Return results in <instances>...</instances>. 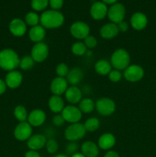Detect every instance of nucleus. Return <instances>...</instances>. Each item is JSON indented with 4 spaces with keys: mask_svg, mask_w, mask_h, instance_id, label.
Returning a JSON list of instances; mask_svg holds the SVG:
<instances>
[{
    "mask_svg": "<svg viewBox=\"0 0 156 157\" xmlns=\"http://www.w3.org/2000/svg\"><path fill=\"white\" fill-rule=\"evenodd\" d=\"M64 16L61 12L56 10H46L40 16V23L44 29H58L63 25Z\"/></svg>",
    "mask_w": 156,
    "mask_h": 157,
    "instance_id": "f257e3e1",
    "label": "nucleus"
},
{
    "mask_svg": "<svg viewBox=\"0 0 156 157\" xmlns=\"http://www.w3.org/2000/svg\"><path fill=\"white\" fill-rule=\"evenodd\" d=\"M20 58L12 49L6 48L0 52V67L5 71H12L19 67Z\"/></svg>",
    "mask_w": 156,
    "mask_h": 157,
    "instance_id": "f03ea898",
    "label": "nucleus"
},
{
    "mask_svg": "<svg viewBox=\"0 0 156 157\" xmlns=\"http://www.w3.org/2000/svg\"><path fill=\"white\" fill-rule=\"evenodd\" d=\"M130 55L125 49L119 48L115 51L111 56L110 63L112 67L119 71L125 70L130 65Z\"/></svg>",
    "mask_w": 156,
    "mask_h": 157,
    "instance_id": "7ed1b4c3",
    "label": "nucleus"
},
{
    "mask_svg": "<svg viewBox=\"0 0 156 157\" xmlns=\"http://www.w3.org/2000/svg\"><path fill=\"white\" fill-rule=\"evenodd\" d=\"M86 129L84 124L80 123L71 124L66 128L64 136L70 142H76L81 140L86 134Z\"/></svg>",
    "mask_w": 156,
    "mask_h": 157,
    "instance_id": "20e7f679",
    "label": "nucleus"
},
{
    "mask_svg": "<svg viewBox=\"0 0 156 157\" xmlns=\"http://www.w3.org/2000/svg\"><path fill=\"white\" fill-rule=\"evenodd\" d=\"M96 110L102 116H110L116 110V104L109 98H101L95 103Z\"/></svg>",
    "mask_w": 156,
    "mask_h": 157,
    "instance_id": "39448f33",
    "label": "nucleus"
},
{
    "mask_svg": "<svg viewBox=\"0 0 156 157\" xmlns=\"http://www.w3.org/2000/svg\"><path fill=\"white\" fill-rule=\"evenodd\" d=\"M49 55V48L44 42L35 43L31 51V56L35 62L41 63L45 61Z\"/></svg>",
    "mask_w": 156,
    "mask_h": 157,
    "instance_id": "423d86ee",
    "label": "nucleus"
},
{
    "mask_svg": "<svg viewBox=\"0 0 156 157\" xmlns=\"http://www.w3.org/2000/svg\"><path fill=\"white\" fill-rule=\"evenodd\" d=\"M90 26L84 21H75L70 27V32L72 36L79 40L85 39L90 35Z\"/></svg>",
    "mask_w": 156,
    "mask_h": 157,
    "instance_id": "0eeeda50",
    "label": "nucleus"
},
{
    "mask_svg": "<svg viewBox=\"0 0 156 157\" xmlns=\"http://www.w3.org/2000/svg\"><path fill=\"white\" fill-rule=\"evenodd\" d=\"M125 15V8L121 3H117L112 5L110 9H108V16L109 19L111 22L115 24H119L121 21H124V18Z\"/></svg>",
    "mask_w": 156,
    "mask_h": 157,
    "instance_id": "6e6552de",
    "label": "nucleus"
},
{
    "mask_svg": "<svg viewBox=\"0 0 156 157\" xmlns=\"http://www.w3.org/2000/svg\"><path fill=\"white\" fill-rule=\"evenodd\" d=\"M145 72L139 64H132L124 70V78L129 82H138L143 78Z\"/></svg>",
    "mask_w": 156,
    "mask_h": 157,
    "instance_id": "1a4fd4ad",
    "label": "nucleus"
},
{
    "mask_svg": "<svg viewBox=\"0 0 156 157\" xmlns=\"http://www.w3.org/2000/svg\"><path fill=\"white\" fill-rule=\"evenodd\" d=\"M61 115L64 118L66 122L71 124L79 123L82 118V112L80 110L79 107L74 105H67L64 107L61 112Z\"/></svg>",
    "mask_w": 156,
    "mask_h": 157,
    "instance_id": "9d476101",
    "label": "nucleus"
},
{
    "mask_svg": "<svg viewBox=\"0 0 156 157\" xmlns=\"http://www.w3.org/2000/svg\"><path fill=\"white\" fill-rule=\"evenodd\" d=\"M32 127L28 122H20L14 130L15 139L19 141L28 140L32 136Z\"/></svg>",
    "mask_w": 156,
    "mask_h": 157,
    "instance_id": "9b49d317",
    "label": "nucleus"
},
{
    "mask_svg": "<svg viewBox=\"0 0 156 157\" xmlns=\"http://www.w3.org/2000/svg\"><path fill=\"white\" fill-rule=\"evenodd\" d=\"M68 87V83L64 78L57 77L52 80L50 85V89L53 95L61 96L64 94Z\"/></svg>",
    "mask_w": 156,
    "mask_h": 157,
    "instance_id": "f8f14e48",
    "label": "nucleus"
},
{
    "mask_svg": "<svg viewBox=\"0 0 156 157\" xmlns=\"http://www.w3.org/2000/svg\"><path fill=\"white\" fill-rule=\"evenodd\" d=\"M108 13V8L102 2H95L90 8V15L95 20H102Z\"/></svg>",
    "mask_w": 156,
    "mask_h": 157,
    "instance_id": "ddd939ff",
    "label": "nucleus"
},
{
    "mask_svg": "<svg viewBox=\"0 0 156 157\" xmlns=\"http://www.w3.org/2000/svg\"><path fill=\"white\" fill-rule=\"evenodd\" d=\"M9 31L14 36H23L27 31V25L21 18H14L9 24Z\"/></svg>",
    "mask_w": 156,
    "mask_h": 157,
    "instance_id": "4468645a",
    "label": "nucleus"
},
{
    "mask_svg": "<svg viewBox=\"0 0 156 157\" xmlns=\"http://www.w3.org/2000/svg\"><path fill=\"white\" fill-rule=\"evenodd\" d=\"M46 121V114L41 109L32 110L28 117V122L32 127H40Z\"/></svg>",
    "mask_w": 156,
    "mask_h": 157,
    "instance_id": "2eb2a0df",
    "label": "nucleus"
},
{
    "mask_svg": "<svg viewBox=\"0 0 156 157\" xmlns=\"http://www.w3.org/2000/svg\"><path fill=\"white\" fill-rule=\"evenodd\" d=\"M130 24L135 30H143L148 25V18L142 12H136L132 15L130 18Z\"/></svg>",
    "mask_w": 156,
    "mask_h": 157,
    "instance_id": "dca6fc26",
    "label": "nucleus"
},
{
    "mask_svg": "<svg viewBox=\"0 0 156 157\" xmlns=\"http://www.w3.org/2000/svg\"><path fill=\"white\" fill-rule=\"evenodd\" d=\"M23 76L21 72L18 71H12L7 74L5 82L7 87L9 88L15 89L19 87L22 83Z\"/></svg>",
    "mask_w": 156,
    "mask_h": 157,
    "instance_id": "f3484780",
    "label": "nucleus"
},
{
    "mask_svg": "<svg viewBox=\"0 0 156 157\" xmlns=\"http://www.w3.org/2000/svg\"><path fill=\"white\" fill-rule=\"evenodd\" d=\"M64 94H65V98L67 102L71 104L72 105L79 104L80 101L83 99L82 91L76 86H70L67 87Z\"/></svg>",
    "mask_w": 156,
    "mask_h": 157,
    "instance_id": "a211bd4d",
    "label": "nucleus"
},
{
    "mask_svg": "<svg viewBox=\"0 0 156 157\" xmlns=\"http://www.w3.org/2000/svg\"><path fill=\"white\" fill-rule=\"evenodd\" d=\"M47 138L45 136L42 134L32 135L30 138L27 140V146L30 150H39L45 147L46 143H47Z\"/></svg>",
    "mask_w": 156,
    "mask_h": 157,
    "instance_id": "6ab92c4d",
    "label": "nucleus"
},
{
    "mask_svg": "<svg viewBox=\"0 0 156 157\" xmlns=\"http://www.w3.org/2000/svg\"><path fill=\"white\" fill-rule=\"evenodd\" d=\"M119 33V31L117 25L113 22L104 25L99 30L100 36L105 39H111V38H115L116 36H117Z\"/></svg>",
    "mask_w": 156,
    "mask_h": 157,
    "instance_id": "aec40b11",
    "label": "nucleus"
},
{
    "mask_svg": "<svg viewBox=\"0 0 156 157\" xmlns=\"http://www.w3.org/2000/svg\"><path fill=\"white\" fill-rule=\"evenodd\" d=\"M116 144V137L111 133H105L99 136L98 140V147L104 150H109Z\"/></svg>",
    "mask_w": 156,
    "mask_h": 157,
    "instance_id": "412c9836",
    "label": "nucleus"
},
{
    "mask_svg": "<svg viewBox=\"0 0 156 157\" xmlns=\"http://www.w3.org/2000/svg\"><path fill=\"white\" fill-rule=\"evenodd\" d=\"M84 76V73L83 70L80 67H73L69 71L66 80L67 83L71 86H76V84H80L82 81Z\"/></svg>",
    "mask_w": 156,
    "mask_h": 157,
    "instance_id": "4be33fe9",
    "label": "nucleus"
},
{
    "mask_svg": "<svg viewBox=\"0 0 156 157\" xmlns=\"http://www.w3.org/2000/svg\"><path fill=\"white\" fill-rule=\"evenodd\" d=\"M45 35L46 30L41 25H38L32 27L29 30V38L31 41L35 43L41 42L45 38Z\"/></svg>",
    "mask_w": 156,
    "mask_h": 157,
    "instance_id": "5701e85b",
    "label": "nucleus"
},
{
    "mask_svg": "<svg viewBox=\"0 0 156 157\" xmlns=\"http://www.w3.org/2000/svg\"><path fill=\"white\" fill-rule=\"evenodd\" d=\"M48 107L50 111L54 113H59L62 112L64 108V101L61 96L52 95L48 101Z\"/></svg>",
    "mask_w": 156,
    "mask_h": 157,
    "instance_id": "b1692460",
    "label": "nucleus"
},
{
    "mask_svg": "<svg viewBox=\"0 0 156 157\" xmlns=\"http://www.w3.org/2000/svg\"><path fill=\"white\" fill-rule=\"evenodd\" d=\"M81 153L86 157H97L99 147L93 141H86L81 145Z\"/></svg>",
    "mask_w": 156,
    "mask_h": 157,
    "instance_id": "393cba45",
    "label": "nucleus"
},
{
    "mask_svg": "<svg viewBox=\"0 0 156 157\" xmlns=\"http://www.w3.org/2000/svg\"><path fill=\"white\" fill-rule=\"evenodd\" d=\"M112 67H113L111 65V63L109 62L106 59L99 60L94 65L95 71L98 75H102V76L108 75L110 72L112 71Z\"/></svg>",
    "mask_w": 156,
    "mask_h": 157,
    "instance_id": "a878e982",
    "label": "nucleus"
},
{
    "mask_svg": "<svg viewBox=\"0 0 156 157\" xmlns=\"http://www.w3.org/2000/svg\"><path fill=\"white\" fill-rule=\"evenodd\" d=\"M79 109L82 113H92L96 108L95 102L90 98H83L79 103Z\"/></svg>",
    "mask_w": 156,
    "mask_h": 157,
    "instance_id": "bb28decb",
    "label": "nucleus"
},
{
    "mask_svg": "<svg viewBox=\"0 0 156 157\" xmlns=\"http://www.w3.org/2000/svg\"><path fill=\"white\" fill-rule=\"evenodd\" d=\"M87 51H88V48L85 45L84 42H82V41L75 42L71 47V52L76 56H83L87 54Z\"/></svg>",
    "mask_w": 156,
    "mask_h": 157,
    "instance_id": "cd10ccee",
    "label": "nucleus"
},
{
    "mask_svg": "<svg viewBox=\"0 0 156 157\" xmlns=\"http://www.w3.org/2000/svg\"><path fill=\"white\" fill-rule=\"evenodd\" d=\"M14 116L20 122H24L28 120V111L25 107L22 105H18L14 110Z\"/></svg>",
    "mask_w": 156,
    "mask_h": 157,
    "instance_id": "c85d7f7f",
    "label": "nucleus"
},
{
    "mask_svg": "<svg viewBox=\"0 0 156 157\" xmlns=\"http://www.w3.org/2000/svg\"><path fill=\"white\" fill-rule=\"evenodd\" d=\"M99 121L96 117H90L87 119L84 123V127L86 129V131L94 132L98 130L99 127Z\"/></svg>",
    "mask_w": 156,
    "mask_h": 157,
    "instance_id": "c756f323",
    "label": "nucleus"
},
{
    "mask_svg": "<svg viewBox=\"0 0 156 157\" xmlns=\"http://www.w3.org/2000/svg\"><path fill=\"white\" fill-rule=\"evenodd\" d=\"M35 61L31 55H25L20 59L19 67L21 70L28 71L32 69L35 64Z\"/></svg>",
    "mask_w": 156,
    "mask_h": 157,
    "instance_id": "7c9ffc66",
    "label": "nucleus"
},
{
    "mask_svg": "<svg viewBox=\"0 0 156 157\" xmlns=\"http://www.w3.org/2000/svg\"><path fill=\"white\" fill-rule=\"evenodd\" d=\"M24 22L27 25L34 27V26L38 25L40 23V17L35 12H30L26 14L24 17Z\"/></svg>",
    "mask_w": 156,
    "mask_h": 157,
    "instance_id": "2f4dec72",
    "label": "nucleus"
},
{
    "mask_svg": "<svg viewBox=\"0 0 156 157\" xmlns=\"http://www.w3.org/2000/svg\"><path fill=\"white\" fill-rule=\"evenodd\" d=\"M49 5V0H32L31 6L32 9L37 12L44 11Z\"/></svg>",
    "mask_w": 156,
    "mask_h": 157,
    "instance_id": "473e14b6",
    "label": "nucleus"
},
{
    "mask_svg": "<svg viewBox=\"0 0 156 157\" xmlns=\"http://www.w3.org/2000/svg\"><path fill=\"white\" fill-rule=\"evenodd\" d=\"M68 66L65 64V63H60L57 65L56 67V74L58 77H61V78H65L67 77V74L69 72Z\"/></svg>",
    "mask_w": 156,
    "mask_h": 157,
    "instance_id": "72a5a7b5",
    "label": "nucleus"
},
{
    "mask_svg": "<svg viewBox=\"0 0 156 157\" xmlns=\"http://www.w3.org/2000/svg\"><path fill=\"white\" fill-rule=\"evenodd\" d=\"M46 150L50 154H54L56 153L58 150V144L54 139H49L46 143Z\"/></svg>",
    "mask_w": 156,
    "mask_h": 157,
    "instance_id": "f704fd0d",
    "label": "nucleus"
},
{
    "mask_svg": "<svg viewBox=\"0 0 156 157\" xmlns=\"http://www.w3.org/2000/svg\"><path fill=\"white\" fill-rule=\"evenodd\" d=\"M108 76L110 81L113 83L119 82V81H120L121 79H122V73H121L120 71L116 70V69L112 70L110 72V74L108 75Z\"/></svg>",
    "mask_w": 156,
    "mask_h": 157,
    "instance_id": "c9c22d12",
    "label": "nucleus"
},
{
    "mask_svg": "<svg viewBox=\"0 0 156 157\" xmlns=\"http://www.w3.org/2000/svg\"><path fill=\"white\" fill-rule=\"evenodd\" d=\"M84 44L88 49L94 48L97 45V40L93 35H90L84 39Z\"/></svg>",
    "mask_w": 156,
    "mask_h": 157,
    "instance_id": "e433bc0d",
    "label": "nucleus"
},
{
    "mask_svg": "<svg viewBox=\"0 0 156 157\" xmlns=\"http://www.w3.org/2000/svg\"><path fill=\"white\" fill-rule=\"evenodd\" d=\"M78 148H79V146L76 142H70L66 147V152L72 156L74 153H77Z\"/></svg>",
    "mask_w": 156,
    "mask_h": 157,
    "instance_id": "4c0bfd02",
    "label": "nucleus"
},
{
    "mask_svg": "<svg viewBox=\"0 0 156 157\" xmlns=\"http://www.w3.org/2000/svg\"><path fill=\"white\" fill-rule=\"evenodd\" d=\"M49 5L53 10L59 11L63 7L64 0H49Z\"/></svg>",
    "mask_w": 156,
    "mask_h": 157,
    "instance_id": "58836bf2",
    "label": "nucleus"
},
{
    "mask_svg": "<svg viewBox=\"0 0 156 157\" xmlns=\"http://www.w3.org/2000/svg\"><path fill=\"white\" fill-rule=\"evenodd\" d=\"M52 122H53L54 125H55L56 127H61L62 125H64L66 121L62 115L57 113L52 119Z\"/></svg>",
    "mask_w": 156,
    "mask_h": 157,
    "instance_id": "ea45409f",
    "label": "nucleus"
},
{
    "mask_svg": "<svg viewBox=\"0 0 156 157\" xmlns=\"http://www.w3.org/2000/svg\"><path fill=\"white\" fill-rule=\"evenodd\" d=\"M117 26L118 29H119V31L121 32H125L128 29V23L125 21H122L121 22H119V24H117Z\"/></svg>",
    "mask_w": 156,
    "mask_h": 157,
    "instance_id": "a19ab883",
    "label": "nucleus"
},
{
    "mask_svg": "<svg viewBox=\"0 0 156 157\" xmlns=\"http://www.w3.org/2000/svg\"><path fill=\"white\" fill-rule=\"evenodd\" d=\"M24 157H41V156H40L39 153L37 151H35V150H30L28 152H26Z\"/></svg>",
    "mask_w": 156,
    "mask_h": 157,
    "instance_id": "79ce46f5",
    "label": "nucleus"
},
{
    "mask_svg": "<svg viewBox=\"0 0 156 157\" xmlns=\"http://www.w3.org/2000/svg\"><path fill=\"white\" fill-rule=\"evenodd\" d=\"M104 157H120L119 156V153L116 151H113V150H109L105 154Z\"/></svg>",
    "mask_w": 156,
    "mask_h": 157,
    "instance_id": "37998d69",
    "label": "nucleus"
},
{
    "mask_svg": "<svg viewBox=\"0 0 156 157\" xmlns=\"http://www.w3.org/2000/svg\"><path fill=\"white\" fill-rule=\"evenodd\" d=\"M6 87L7 86H6V82L2 79H0V95L5 93V91L6 90Z\"/></svg>",
    "mask_w": 156,
    "mask_h": 157,
    "instance_id": "c03bdc74",
    "label": "nucleus"
},
{
    "mask_svg": "<svg viewBox=\"0 0 156 157\" xmlns=\"http://www.w3.org/2000/svg\"><path fill=\"white\" fill-rule=\"evenodd\" d=\"M118 0H102V2L106 5H114L116 4Z\"/></svg>",
    "mask_w": 156,
    "mask_h": 157,
    "instance_id": "a18cd8bd",
    "label": "nucleus"
},
{
    "mask_svg": "<svg viewBox=\"0 0 156 157\" xmlns=\"http://www.w3.org/2000/svg\"><path fill=\"white\" fill-rule=\"evenodd\" d=\"M71 157H86L85 156H84L83 153H74L73 155H72Z\"/></svg>",
    "mask_w": 156,
    "mask_h": 157,
    "instance_id": "49530a36",
    "label": "nucleus"
},
{
    "mask_svg": "<svg viewBox=\"0 0 156 157\" xmlns=\"http://www.w3.org/2000/svg\"><path fill=\"white\" fill-rule=\"evenodd\" d=\"M54 157H68V156H67L66 155H64V154H58V155H56V156Z\"/></svg>",
    "mask_w": 156,
    "mask_h": 157,
    "instance_id": "de8ad7c7",
    "label": "nucleus"
}]
</instances>
